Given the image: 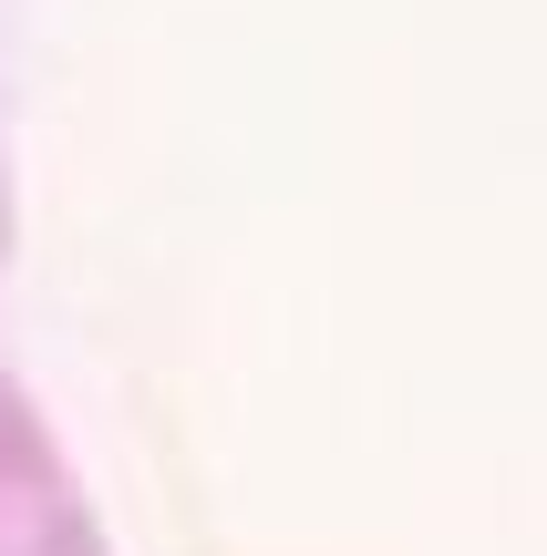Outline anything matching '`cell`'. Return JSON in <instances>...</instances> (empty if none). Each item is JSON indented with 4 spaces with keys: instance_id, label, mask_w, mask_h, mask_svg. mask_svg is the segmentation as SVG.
I'll list each match as a JSON object with an SVG mask.
<instances>
[{
    "instance_id": "1",
    "label": "cell",
    "mask_w": 547,
    "mask_h": 556,
    "mask_svg": "<svg viewBox=\"0 0 547 556\" xmlns=\"http://www.w3.org/2000/svg\"><path fill=\"white\" fill-rule=\"evenodd\" d=\"M0 238H11V206H0Z\"/></svg>"
}]
</instances>
